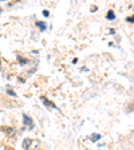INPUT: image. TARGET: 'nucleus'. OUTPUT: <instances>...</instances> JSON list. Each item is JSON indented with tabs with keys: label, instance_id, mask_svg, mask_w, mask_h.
I'll return each mask as SVG.
<instances>
[{
	"label": "nucleus",
	"instance_id": "f03ea898",
	"mask_svg": "<svg viewBox=\"0 0 134 150\" xmlns=\"http://www.w3.org/2000/svg\"><path fill=\"white\" fill-rule=\"evenodd\" d=\"M36 25L38 27H39V30H40V31H44V30H46V24H44L43 22H36Z\"/></svg>",
	"mask_w": 134,
	"mask_h": 150
},
{
	"label": "nucleus",
	"instance_id": "6e6552de",
	"mask_svg": "<svg viewBox=\"0 0 134 150\" xmlns=\"http://www.w3.org/2000/svg\"><path fill=\"white\" fill-rule=\"evenodd\" d=\"M8 94H9V95H16V94H15V93H13V91H12V90H8Z\"/></svg>",
	"mask_w": 134,
	"mask_h": 150
},
{
	"label": "nucleus",
	"instance_id": "20e7f679",
	"mask_svg": "<svg viewBox=\"0 0 134 150\" xmlns=\"http://www.w3.org/2000/svg\"><path fill=\"white\" fill-rule=\"evenodd\" d=\"M42 100H43V102H44V105H46V106H50V107H52V109H55V105H52V103H51V102H48V100H46V98H44V97H42Z\"/></svg>",
	"mask_w": 134,
	"mask_h": 150
},
{
	"label": "nucleus",
	"instance_id": "0eeeda50",
	"mask_svg": "<svg viewBox=\"0 0 134 150\" xmlns=\"http://www.w3.org/2000/svg\"><path fill=\"white\" fill-rule=\"evenodd\" d=\"M43 15H44V16H46V18H47V16L50 15V12H48V11H47V9H44V11H43Z\"/></svg>",
	"mask_w": 134,
	"mask_h": 150
},
{
	"label": "nucleus",
	"instance_id": "f257e3e1",
	"mask_svg": "<svg viewBox=\"0 0 134 150\" xmlns=\"http://www.w3.org/2000/svg\"><path fill=\"white\" fill-rule=\"evenodd\" d=\"M23 118H24V125H28L31 129L34 127V123H32V121H31V118H30V117H27L24 114V115H23Z\"/></svg>",
	"mask_w": 134,
	"mask_h": 150
},
{
	"label": "nucleus",
	"instance_id": "39448f33",
	"mask_svg": "<svg viewBox=\"0 0 134 150\" xmlns=\"http://www.w3.org/2000/svg\"><path fill=\"white\" fill-rule=\"evenodd\" d=\"M101 138V135L99 134H94V135H91V139L93 141H98Z\"/></svg>",
	"mask_w": 134,
	"mask_h": 150
},
{
	"label": "nucleus",
	"instance_id": "7ed1b4c3",
	"mask_svg": "<svg viewBox=\"0 0 134 150\" xmlns=\"http://www.w3.org/2000/svg\"><path fill=\"white\" fill-rule=\"evenodd\" d=\"M106 18L109 19V20H114V19H116V15H114V12H113V11H109V12H107V15H106Z\"/></svg>",
	"mask_w": 134,
	"mask_h": 150
},
{
	"label": "nucleus",
	"instance_id": "423d86ee",
	"mask_svg": "<svg viewBox=\"0 0 134 150\" xmlns=\"http://www.w3.org/2000/svg\"><path fill=\"white\" fill-rule=\"evenodd\" d=\"M126 20H128L129 23H134V16H131V18H128Z\"/></svg>",
	"mask_w": 134,
	"mask_h": 150
}]
</instances>
